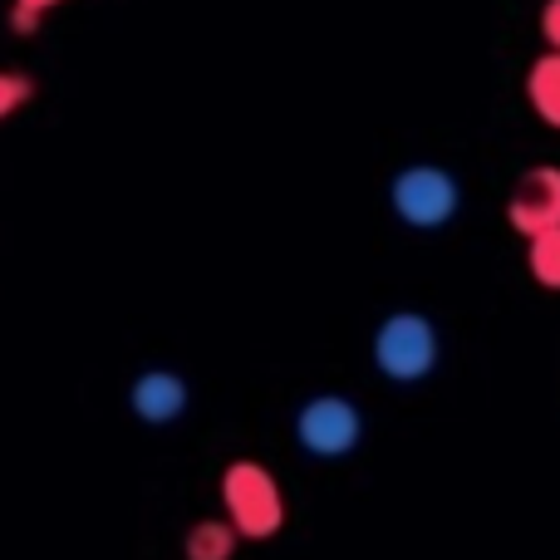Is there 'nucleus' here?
<instances>
[{
	"mask_svg": "<svg viewBox=\"0 0 560 560\" xmlns=\"http://www.w3.org/2000/svg\"><path fill=\"white\" fill-rule=\"evenodd\" d=\"M128 404H133V413L143 418V423L163 428V423H173V418H183L187 384L173 374V369H148V374L133 378V388H128Z\"/></svg>",
	"mask_w": 560,
	"mask_h": 560,
	"instance_id": "423d86ee",
	"label": "nucleus"
},
{
	"mask_svg": "<svg viewBox=\"0 0 560 560\" xmlns=\"http://www.w3.org/2000/svg\"><path fill=\"white\" fill-rule=\"evenodd\" d=\"M388 202H394L398 222L418 226V232H438V226H447L457 217V207H463V187H457V177L447 173V167L413 163L394 177Z\"/></svg>",
	"mask_w": 560,
	"mask_h": 560,
	"instance_id": "7ed1b4c3",
	"label": "nucleus"
},
{
	"mask_svg": "<svg viewBox=\"0 0 560 560\" xmlns=\"http://www.w3.org/2000/svg\"><path fill=\"white\" fill-rule=\"evenodd\" d=\"M236 541H242V532H236L226 516H207V522H197L192 532H187L183 551H187V560H232Z\"/></svg>",
	"mask_w": 560,
	"mask_h": 560,
	"instance_id": "6e6552de",
	"label": "nucleus"
},
{
	"mask_svg": "<svg viewBox=\"0 0 560 560\" xmlns=\"http://www.w3.org/2000/svg\"><path fill=\"white\" fill-rule=\"evenodd\" d=\"M59 0H15L10 5V25L20 30V35H35L39 30V20H45V10H55Z\"/></svg>",
	"mask_w": 560,
	"mask_h": 560,
	"instance_id": "9b49d317",
	"label": "nucleus"
},
{
	"mask_svg": "<svg viewBox=\"0 0 560 560\" xmlns=\"http://www.w3.org/2000/svg\"><path fill=\"white\" fill-rule=\"evenodd\" d=\"M222 506L226 522L242 532V541H271L285 526V497H280L276 472L252 463V457H242L222 472Z\"/></svg>",
	"mask_w": 560,
	"mask_h": 560,
	"instance_id": "f257e3e1",
	"label": "nucleus"
},
{
	"mask_svg": "<svg viewBox=\"0 0 560 560\" xmlns=\"http://www.w3.org/2000/svg\"><path fill=\"white\" fill-rule=\"evenodd\" d=\"M25 98H35V79L15 74V69H0V118H10Z\"/></svg>",
	"mask_w": 560,
	"mask_h": 560,
	"instance_id": "9d476101",
	"label": "nucleus"
},
{
	"mask_svg": "<svg viewBox=\"0 0 560 560\" xmlns=\"http://www.w3.org/2000/svg\"><path fill=\"white\" fill-rule=\"evenodd\" d=\"M526 266H532L536 285L546 290H560V226L556 232H541L526 242Z\"/></svg>",
	"mask_w": 560,
	"mask_h": 560,
	"instance_id": "1a4fd4ad",
	"label": "nucleus"
},
{
	"mask_svg": "<svg viewBox=\"0 0 560 560\" xmlns=\"http://www.w3.org/2000/svg\"><path fill=\"white\" fill-rule=\"evenodd\" d=\"M526 98H532V108L541 114L546 128H560V55H541L532 65V74H526Z\"/></svg>",
	"mask_w": 560,
	"mask_h": 560,
	"instance_id": "0eeeda50",
	"label": "nucleus"
},
{
	"mask_svg": "<svg viewBox=\"0 0 560 560\" xmlns=\"http://www.w3.org/2000/svg\"><path fill=\"white\" fill-rule=\"evenodd\" d=\"M364 438V413H359L349 398L339 394H319L310 404H300L295 413V443L305 447L310 457H349Z\"/></svg>",
	"mask_w": 560,
	"mask_h": 560,
	"instance_id": "20e7f679",
	"label": "nucleus"
},
{
	"mask_svg": "<svg viewBox=\"0 0 560 560\" xmlns=\"http://www.w3.org/2000/svg\"><path fill=\"white\" fill-rule=\"evenodd\" d=\"M506 222L532 242L541 232L560 226V167L541 163L532 173H522V183L512 187V202H506Z\"/></svg>",
	"mask_w": 560,
	"mask_h": 560,
	"instance_id": "39448f33",
	"label": "nucleus"
},
{
	"mask_svg": "<svg viewBox=\"0 0 560 560\" xmlns=\"http://www.w3.org/2000/svg\"><path fill=\"white\" fill-rule=\"evenodd\" d=\"M374 369L394 384H418L438 369V329L418 310H398L374 329Z\"/></svg>",
	"mask_w": 560,
	"mask_h": 560,
	"instance_id": "f03ea898",
	"label": "nucleus"
},
{
	"mask_svg": "<svg viewBox=\"0 0 560 560\" xmlns=\"http://www.w3.org/2000/svg\"><path fill=\"white\" fill-rule=\"evenodd\" d=\"M541 35H546V45L560 55V0H546V10H541Z\"/></svg>",
	"mask_w": 560,
	"mask_h": 560,
	"instance_id": "f8f14e48",
	"label": "nucleus"
}]
</instances>
